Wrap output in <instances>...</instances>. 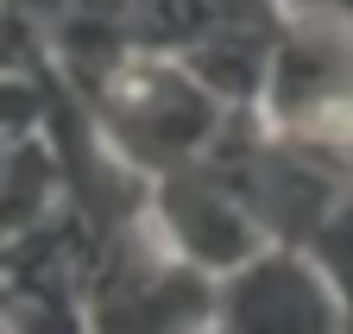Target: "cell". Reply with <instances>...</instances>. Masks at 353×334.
<instances>
[{
	"mask_svg": "<svg viewBox=\"0 0 353 334\" xmlns=\"http://www.w3.org/2000/svg\"><path fill=\"white\" fill-rule=\"evenodd\" d=\"M82 101H88V114H95V127L108 133V145L132 164V171H145V177L202 164L208 145L221 139V127H228V114H234V107H221L176 57H152V51H132Z\"/></svg>",
	"mask_w": 353,
	"mask_h": 334,
	"instance_id": "cell-1",
	"label": "cell"
},
{
	"mask_svg": "<svg viewBox=\"0 0 353 334\" xmlns=\"http://www.w3.org/2000/svg\"><path fill=\"white\" fill-rule=\"evenodd\" d=\"M259 114L284 145L353 183V25L334 13H290Z\"/></svg>",
	"mask_w": 353,
	"mask_h": 334,
	"instance_id": "cell-2",
	"label": "cell"
},
{
	"mask_svg": "<svg viewBox=\"0 0 353 334\" xmlns=\"http://www.w3.org/2000/svg\"><path fill=\"white\" fill-rule=\"evenodd\" d=\"M221 303V278L170 253L152 215L95 246L88 265V334H202Z\"/></svg>",
	"mask_w": 353,
	"mask_h": 334,
	"instance_id": "cell-3",
	"label": "cell"
},
{
	"mask_svg": "<svg viewBox=\"0 0 353 334\" xmlns=\"http://www.w3.org/2000/svg\"><path fill=\"white\" fill-rule=\"evenodd\" d=\"M221 334H347V303L316 253L265 246L259 259L221 278Z\"/></svg>",
	"mask_w": 353,
	"mask_h": 334,
	"instance_id": "cell-4",
	"label": "cell"
},
{
	"mask_svg": "<svg viewBox=\"0 0 353 334\" xmlns=\"http://www.w3.org/2000/svg\"><path fill=\"white\" fill-rule=\"evenodd\" d=\"M152 227L164 233L170 253H183L190 265H202L214 278L240 271L246 259H259L272 246L265 227L246 215V202L208 164H183V171L152 177Z\"/></svg>",
	"mask_w": 353,
	"mask_h": 334,
	"instance_id": "cell-5",
	"label": "cell"
},
{
	"mask_svg": "<svg viewBox=\"0 0 353 334\" xmlns=\"http://www.w3.org/2000/svg\"><path fill=\"white\" fill-rule=\"evenodd\" d=\"M290 13H334V19H347L353 25V0H284Z\"/></svg>",
	"mask_w": 353,
	"mask_h": 334,
	"instance_id": "cell-6",
	"label": "cell"
},
{
	"mask_svg": "<svg viewBox=\"0 0 353 334\" xmlns=\"http://www.w3.org/2000/svg\"><path fill=\"white\" fill-rule=\"evenodd\" d=\"M0 334H13V322H7V315H0Z\"/></svg>",
	"mask_w": 353,
	"mask_h": 334,
	"instance_id": "cell-7",
	"label": "cell"
}]
</instances>
